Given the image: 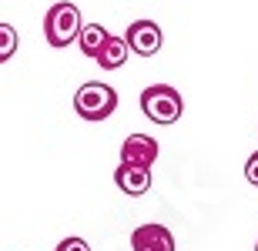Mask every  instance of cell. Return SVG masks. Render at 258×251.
I'll return each mask as SVG.
<instances>
[{
	"mask_svg": "<svg viewBox=\"0 0 258 251\" xmlns=\"http://www.w3.org/2000/svg\"><path fill=\"white\" fill-rule=\"evenodd\" d=\"M81 10L71 4V0H60L47 10L44 17V40L50 47H71V40H77V30H81Z\"/></svg>",
	"mask_w": 258,
	"mask_h": 251,
	"instance_id": "2",
	"label": "cell"
},
{
	"mask_svg": "<svg viewBox=\"0 0 258 251\" xmlns=\"http://www.w3.org/2000/svg\"><path fill=\"white\" fill-rule=\"evenodd\" d=\"M57 251H91V244H87L84 238H77V234H74V238H64V241L57 244Z\"/></svg>",
	"mask_w": 258,
	"mask_h": 251,
	"instance_id": "12",
	"label": "cell"
},
{
	"mask_svg": "<svg viewBox=\"0 0 258 251\" xmlns=\"http://www.w3.org/2000/svg\"><path fill=\"white\" fill-rule=\"evenodd\" d=\"M114 184L131 198H141V194L151 191V168L141 164H117L114 171Z\"/></svg>",
	"mask_w": 258,
	"mask_h": 251,
	"instance_id": "7",
	"label": "cell"
},
{
	"mask_svg": "<svg viewBox=\"0 0 258 251\" xmlns=\"http://www.w3.org/2000/svg\"><path fill=\"white\" fill-rule=\"evenodd\" d=\"M255 251H258V241H255Z\"/></svg>",
	"mask_w": 258,
	"mask_h": 251,
	"instance_id": "13",
	"label": "cell"
},
{
	"mask_svg": "<svg viewBox=\"0 0 258 251\" xmlns=\"http://www.w3.org/2000/svg\"><path fill=\"white\" fill-rule=\"evenodd\" d=\"M124 40H127V50L138 54V57H154V54L161 50V44H164L161 27H158L154 20H134L131 27H127Z\"/></svg>",
	"mask_w": 258,
	"mask_h": 251,
	"instance_id": "4",
	"label": "cell"
},
{
	"mask_svg": "<svg viewBox=\"0 0 258 251\" xmlns=\"http://www.w3.org/2000/svg\"><path fill=\"white\" fill-rule=\"evenodd\" d=\"M158 161V141L148 134H131L124 137L121 144V164H141V168H151Z\"/></svg>",
	"mask_w": 258,
	"mask_h": 251,
	"instance_id": "6",
	"label": "cell"
},
{
	"mask_svg": "<svg viewBox=\"0 0 258 251\" xmlns=\"http://www.w3.org/2000/svg\"><path fill=\"white\" fill-rule=\"evenodd\" d=\"M104 40H107V30L101 24H81V30H77V47H81L84 57H97Z\"/></svg>",
	"mask_w": 258,
	"mask_h": 251,
	"instance_id": "9",
	"label": "cell"
},
{
	"mask_svg": "<svg viewBox=\"0 0 258 251\" xmlns=\"http://www.w3.org/2000/svg\"><path fill=\"white\" fill-rule=\"evenodd\" d=\"M17 44H20L17 30L10 27V24H0V64H7V60L17 54Z\"/></svg>",
	"mask_w": 258,
	"mask_h": 251,
	"instance_id": "10",
	"label": "cell"
},
{
	"mask_svg": "<svg viewBox=\"0 0 258 251\" xmlns=\"http://www.w3.org/2000/svg\"><path fill=\"white\" fill-rule=\"evenodd\" d=\"M141 111L154 124H174L184 114V101L171 84H151L141 91Z\"/></svg>",
	"mask_w": 258,
	"mask_h": 251,
	"instance_id": "1",
	"label": "cell"
},
{
	"mask_svg": "<svg viewBox=\"0 0 258 251\" xmlns=\"http://www.w3.org/2000/svg\"><path fill=\"white\" fill-rule=\"evenodd\" d=\"M131 251H174V234L164 224H138L131 231Z\"/></svg>",
	"mask_w": 258,
	"mask_h": 251,
	"instance_id": "5",
	"label": "cell"
},
{
	"mask_svg": "<svg viewBox=\"0 0 258 251\" xmlns=\"http://www.w3.org/2000/svg\"><path fill=\"white\" fill-rule=\"evenodd\" d=\"M245 181H248L251 188H258V151L245 161Z\"/></svg>",
	"mask_w": 258,
	"mask_h": 251,
	"instance_id": "11",
	"label": "cell"
},
{
	"mask_svg": "<svg viewBox=\"0 0 258 251\" xmlns=\"http://www.w3.org/2000/svg\"><path fill=\"white\" fill-rule=\"evenodd\" d=\"M127 54H131V50H127V40L124 37H114V34H107V40L101 44V50H97L94 60L104 70H117V67H124V64H127Z\"/></svg>",
	"mask_w": 258,
	"mask_h": 251,
	"instance_id": "8",
	"label": "cell"
},
{
	"mask_svg": "<svg viewBox=\"0 0 258 251\" xmlns=\"http://www.w3.org/2000/svg\"><path fill=\"white\" fill-rule=\"evenodd\" d=\"M114 107H117L114 87L97 84V80H87L74 94V111L84 117V121H104V117L114 114Z\"/></svg>",
	"mask_w": 258,
	"mask_h": 251,
	"instance_id": "3",
	"label": "cell"
}]
</instances>
